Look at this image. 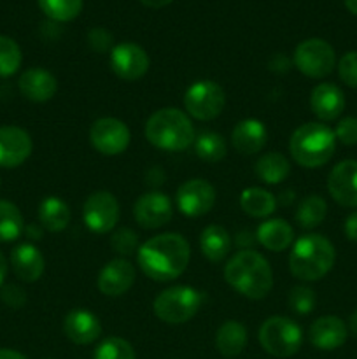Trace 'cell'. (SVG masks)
Masks as SVG:
<instances>
[{"label":"cell","instance_id":"obj_41","mask_svg":"<svg viewBox=\"0 0 357 359\" xmlns=\"http://www.w3.org/2000/svg\"><path fill=\"white\" fill-rule=\"evenodd\" d=\"M0 298L10 309H21L27 304V294L16 284H7V286H4L2 291H0Z\"/></svg>","mask_w":357,"mask_h":359},{"label":"cell","instance_id":"obj_29","mask_svg":"<svg viewBox=\"0 0 357 359\" xmlns=\"http://www.w3.org/2000/svg\"><path fill=\"white\" fill-rule=\"evenodd\" d=\"M240 207L251 217H268L275 212L276 198L262 188H247L241 191Z\"/></svg>","mask_w":357,"mask_h":359},{"label":"cell","instance_id":"obj_23","mask_svg":"<svg viewBox=\"0 0 357 359\" xmlns=\"http://www.w3.org/2000/svg\"><path fill=\"white\" fill-rule=\"evenodd\" d=\"M10 266L23 283H37L44 273L46 262L34 244H20L10 252Z\"/></svg>","mask_w":357,"mask_h":359},{"label":"cell","instance_id":"obj_14","mask_svg":"<svg viewBox=\"0 0 357 359\" xmlns=\"http://www.w3.org/2000/svg\"><path fill=\"white\" fill-rule=\"evenodd\" d=\"M174 216L172 200L161 191H147L136 198L133 217L146 230H156L170 223Z\"/></svg>","mask_w":357,"mask_h":359},{"label":"cell","instance_id":"obj_6","mask_svg":"<svg viewBox=\"0 0 357 359\" xmlns=\"http://www.w3.org/2000/svg\"><path fill=\"white\" fill-rule=\"evenodd\" d=\"M202 304V291L191 286H172L158 294L153 304V311L163 323L184 325L198 314Z\"/></svg>","mask_w":357,"mask_h":359},{"label":"cell","instance_id":"obj_44","mask_svg":"<svg viewBox=\"0 0 357 359\" xmlns=\"http://www.w3.org/2000/svg\"><path fill=\"white\" fill-rule=\"evenodd\" d=\"M42 230H44V228L38 226V224H28V226H24V233H27L31 241H41Z\"/></svg>","mask_w":357,"mask_h":359},{"label":"cell","instance_id":"obj_49","mask_svg":"<svg viewBox=\"0 0 357 359\" xmlns=\"http://www.w3.org/2000/svg\"><path fill=\"white\" fill-rule=\"evenodd\" d=\"M346 328H349V332L352 333L354 337H357V311L352 312V316H350V319H349V326H346Z\"/></svg>","mask_w":357,"mask_h":359},{"label":"cell","instance_id":"obj_48","mask_svg":"<svg viewBox=\"0 0 357 359\" xmlns=\"http://www.w3.org/2000/svg\"><path fill=\"white\" fill-rule=\"evenodd\" d=\"M163 172L160 170V168H153V170L149 172V184H161V179H163Z\"/></svg>","mask_w":357,"mask_h":359},{"label":"cell","instance_id":"obj_9","mask_svg":"<svg viewBox=\"0 0 357 359\" xmlns=\"http://www.w3.org/2000/svg\"><path fill=\"white\" fill-rule=\"evenodd\" d=\"M226 105V93L214 81H196L186 90L184 107L188 116L198 121H212L223 112Z\"/></svg>","mask_w":357,"mask_h":359},{"label":"cell","instance_id":"obj_19","mask_svg":"<svg viewBox=\"0 0 357 359\" xmlns=\"http://www.w3.org/2000/svg\"><path fill=\"white\" fill-rule=\"evenodd\" d=\"M349 328L336 316H322L312 323L308 330V339L315 349L335 351L346 342Z\"/></svg>","mask_w":357,"mask_h":359},{"label":"cell","instance_id":"obj_17","mask_svg":"<svg viewBox=\"0 0 357 359\" xmlns=\"http://www.w3.org/2000/svg\"><path fill=\"white\" fill-rule=\"evenodd\" d=\"M135 283V266L126 258H115L100 270L97 286L105 297H121L128 293Z\"/></svg>","mask_w":357,"mask_h":359},{"label":"cell","instance_id":"obj_18","mask_svg":"<svg viewBox=\"0 0 357 359\" xmlns=\"http://www.w3.org/2000/svg\"><path fill=\"white\" fill-rule=\"evenodd\" d=\"M63 333L77 346H90L102 335L100 319L86 309H72L63 319Z\"/></svg>","mask_w":357,"mask_h":359},{"label":"cell","instance_id":"obj_38","mask_svg":"<svg viewBox=\"0 0 357 359\" xmlns=\"http://www.w3.org/2000/svg\"><path fill=\"white\" fill-rule=\"evenodd\" d=\"M338 76L346 86L357 90V51H349L340 58Z\"/></svg>","mask_w":357,"mask_h":359},{"label":"cell","instance_id":"obj_5","mask_svg":"<svg viewBox=\"0 0 357 359\" xmlns=\"http://www.w3.org/2000/svg\"><path fill=\"white\" fill-rule=\"evenodd\" d=\"M146 139L158 149L177 153L192 146L195 128L186 112L175 107H164L147 119Z\"/></svg>","mask_w":357,"mask_h":359},{"label":"cell","instance_id":"obj_50","mask_svg":"<svg viewBox=\"0 0 357 359\" xmlns=\"http://www.w3.org/2000/svg\"><path fill=\"white\" fill-rule=\"evenodd\" d=\"M345 2V7L350 11L352 14H356L357 16V0H343Z\"/></svg>","mask_w":357,"mask_h":359},{"label":"cell","instance_id":"obj_31","mask_svg":"<svg viewBox=\"0 0 357 359\" xmlns=\"http://www.w3.org/2000/svg\"><path fill=\"white\" fill-rule=\"evenodd\" d=\"M328 216V203L322 196L310 195L301 200L296 210V223L304 230H314Z\"/></svg>","mask_w":357,"mask_h":359},{"label":"cell","instance_id":"obj_43","mask_svg":"<svg viewBox=\"0 0 357 359\" xmlns=\"http://www.w3.org/2000/svg\"><path fill=\"white\" fill-rule=\"evenodd\" d=\"M270 69H272L273 72H286V70L289 69V60L284 55H275L272 62H270Z\"/></svg>","mask_w":357,"mask_h":359},{"label":"cell","instance_id":"obj_12","mask_svg":"<svg viewBox=\"0 0 357 359\" xmlns=\"http://www.w3.org/2000/svg\"><path fill=\"white\" fill-rule=\"evenodd\" d=\"M150 65L149 55L135 42H121L111 51L112 72L122 81H139L147 74Z\"/></svg>","mask_w":357,"mask_h":359},{"label":"cell","instance_id":"obj_3","mask_svg":"<svg viewBox=\"0 0 357 359\" xmlns=\"http://www.w3.org/2000/svg\"><path fill=\"white\" fill-rule=\"evenodd\" d=\"M336 262V251L331 241L318 233H308L298 238L289 255V270L296 279L314 283L331 272Z\"/></svg>","mask_w":357,"mask_h":359},{"label":"cell","instance_id":"obj_30","mask_svg":"<svg viewBox=\"0 0 357 359\" xmlns=\"http://www.w3.org/2000/svg\"><path fill=\"white\" fill-rule=\"evenodd\" d=\"M24 233L21 210L9 200H0V242H14Z\"/></svg>","mask_w":357,"mask_h":359},{"label":"cell","instance_id":"obj_27","mask_svg":"<svg viewBox=\"0 0 357 359\" xmlns=\"http://www.w3.org/2000/svg\"><path fill=\"white\" fill-rule=\"evenodd\" d=\"M247 346V328L238 321H226L216 333V347L224 358H237Z\"/></svg>","mask_w":357,"mask_h":359},{"label":"cell","instance_id":"obj_37","mask_svg":"<svg viewBox=\"0 0 357 359\" xmlns=\"http://www.w3.org/2000/svg\"><path fill=\"white\" fill-rule=\"evenodd\" d=\"M111 245L114 252L121 256H132L136 255L140 249L139 235L132 230V228H119L112 233Z\"/></svg>","mask_w":357,"mask_h":359},{"label":"cell","instance_id":"obj_8","mask_svg":"<svg viewBox=\"0 0 357 359\" xmlns=\"http://www.w3.org/2000/svg\"><path fill=\"white\" fill-rule=\"evenodd\" d=\"M293 62L301 74L312 79L329 76L336 65V53L324 39H307L294 49Z\"/></svg>","mask_w":357,"mask_h":359},{"label":"cell","instance_id":"obj_16","mask_svg":"<svg viewBox=\"0 0 357 359\" xmlns=\"http://www.w3.org/2000/svg\"><path fill=\"white\" fill-rule=\"evenodd\" d=\"M34 142L20 126H0V167L16 168L30 158Z\"/></svg>","mask_w":357,"mask_h":359},{"label":"cell","instance_id":"obj_1","mask_svg":"<svg viewBox=\"0 0 357 359\" xmlns=\"http://www.w3.org/2000/svg\"><path fill=\"white\" fill-rule=\"evenodd\" d=\"M191 259L189 242L181 233H160L140 245L136 263L149 279L168 283L186 272Z\"/></svg>","mask_w":357,"mask_h":359},{"label":"cell","instance_id":"obj_45","mask_svg":"<svg viewBox=\"0 0 357 359\" xmlns=\"http://www.w3.org/2000/svg\"><path fill=\"white\" fill-rule=\"evenodd\" d=\"M140 4H144L146 7H153V9H161V7L170 6L174 0H139Z\"/></svg>","mask_w":357,"mask_h":359},{"label":"cell","instance_id":"obj_11","mask_svg":"<svg viewBox=\"0 0 357 359\" xmlns=\"http://www.w3.org/2000/svg\"><path fill=\"white\" fill-rule=\"evenodd\" d=\"M132 133L126 123L115 118H100L91 125L90 142L104 156H118L130 146Z\"/></svg>","mask_w":357,"mask_h":359},{"label":"cell","instance_id":"obj_42","mask_svg":"<svg viewBox=\"0 0 357 359\" xmlns=\"http://www.w3.org/2000/svg\"><path fill=\"white\" fill-rule=\"evenodd\" d=\"M345 235L349 241L357 242V210H354L349 217L345 219Z\"/></svg>","mask_w":357,"mask_h":359},{"label":"cell","instance_id":"obj_26","mask_svg":"<svg viewBox=\"0 0 357 359\" xmlns=\"http://www.w3.org/2000/svg\"><path fill=\"white\" fill-rule=\"evenodd\" d=\"M38 224L51 233H59L70 223V207L59 196H46L38 205Z\"/></svg>","mask_w":357,"mask_h":359},{"label":"cell","instance_id":"obj_2","mask_svg":"<svg viewBox=\"0 0 357 359\" xmlns=\"http://www.w3.org/2000/svg\"><path fill=\"white\" fill-rule=\"evenodd\" d=\"M224 279L248 300L268 297L273 287V270L268 259L252 249L237 252L224 266Z\"/></svg>","mask_w":357,"mask_h":359},{"label":"cell","instance_id":"obj_21","mask_svg":"<svg viewBox=\"0 0 357 359\" xmlns=\"http://www.w3.org/2000/svg\"><path fill=\"white\" fill-rule=\"evenodd\" d=\"M310 109L321 121H335L345 109V95L336 84L321 83L312 90Z\"/></svg>","mask_w":357,"mask_h":359},{"label":"cell","instance_id":"obj_47","mask_svg":"<svg viewBox=\"0 0 357 359\" xmlns=\"http://www.w3.org/2000/svg\"><path fill=\"white\" fill-rule=\"evenodd\" d=\"M7 270H9V265H7V259H6V256H4L2 252H0V287H2L4 280H6V277H7Z\"/></svg>","mask_w":357,"mask_h":359},{"label":"cell","instance_id":"obj_22","mask_svg":"<svg viewBox=\"0 0 357 359\" xmlns=\"http://www.w3.org/2000/svg\"><path fill=\"white\" fill-rule=\"evenodd\" d=\"M266 139H268V132H266L265 123L255 118L241 119L231 132V144L244 156L259 153L265 147Z\"/></svg>","mask_w":357,"mask_h":359},{"label":"cell","instance_id":"obj_33","mask_svg":"<svg viewBox=\"0 0 357 359\" xmlns=\"http://www.w3.org/2000/svg\"><path fill=\"white\" fill-rule=\"evenodd\" d=\"M42 13L52 21H72L83 11V0H37Z\"/></svg>","mask_w":357,"mask_h":359},{"label":"cell","instance_id":"obj_13","mask_svg":"<svg viewBox=\"0 0 357 359\" xmlns=\"http://www.w3.org/2000/svg\"><path fill=\"white\" fill-rule=\"evenodd\" d=\"M175 202L184 216H205L216 203V189L205 179H189L184 184L178 186Z\"/></svg>","mask_w":357,"mask_h":359},{"label":"cell","instance_id":"obj_15","mask_svg":"<svg viewBox=\"0 0 357 359\" xmlns=\"http://www.w3.org/2000/svg\"><path fill=\"white\" fill-rule=\"evenodd\" d=\"M328 191L336 203L357 209V160H343L328 175Z\"/></svg>","mask_w":357,"mask_h":359},{"label":"cell","instance_id":"obj_34","mask_svg":"<svg viewBox=\"0 0 357 359\" xmlns=\"http://www.w3.org/2000/svg\"><path fill=\"white\" fill-rule=\"evenodd\" d=\"M23 55L16 41L0 35V77H10L20 70Z\"/></svg>","mask_w":357,"mask_h":359},{"label":"cell","instance_id":"obj_39","mask_svg":"<svg viewBox=\"0 0 357 359\" xmlns=\"http://www.w3.org/2000/svg\"><path fill=\"white\" fill-rule=\"evenodd\" d=\"M335 137L338 142L345 146H356L357 144V118L349 116V118L340 119L335 128Z\"/></svg>","mask_w":357,"mask_h":359},{"label":"cell","instance_id":"obj_4","mask_svg":"<svg viewBox=\"0 0 357 359\" xmlns=\"http://www.w3.org/2000/svg\"><path fill=\"white\" fill-rule=\"evenodd\" d=\"M335 132L318 121L298 126L289 139V153L298 165L318 168L328 163L336 151Z\"/></svg>","mask_w":357,"mask_h":359},{"label":"cell","instance_id":"obj_35","mask_svg":"<svg viewBox=\"0 0 357 359\" xmlns=\"http://www.w3.org/2000/svg\"><path fill=\"white\" fill-rule=\"evenodd\" d=\"M93 359H136V354L128 340L121 337H108L98 344Z\"/></svg>","mask_w":357,"mask_h":359},{"label":"cell","instance_id":"obj_7","mask_svg":"<svg viewBox=\"0 0 357 359\" xmlns=\"http://www.w3.org/2000/svg\"><path fill=\"white\" fill-rule=\"evenodd\" d=\"M259 344L275 358H290L301 349L303 332L300 325L286 316H273L261 325L258 333Z\"/></svg>","mask_w":357,"mask_h":359},{"label":"cell","instance_id":"obj_28","mask_svg":"<svg viewBox=\"0 0 357 359\" xmlns=\"http://www.w3.org/2000/svg\"><path fill=\"white\" fill-rule=\"evenodd\" d=\"M290 174V163L282 153H266L255 161V175L266 184H280Z\"/></svg>","mask_w":357,"mask_h":359},{"label":"cell","instance_id":"obj_10","mask_svg":"<svg viewBox=\"0 0 357 359\" xmlns=\"http://www.w3.org/2000/svg\"><path fill=\"white\" fill-rule=\"evenodd\" d=\"M121 216L119 202L111 191H94L83 205V219L90 231L105 235L115 228Z\"/></svg>","mask_w":357,"mask_h":359},{"label":"cell","instance_id":"obj_36","mask_svg":"<svg viewBox=\"0 0 357 359\" xmlns=\"http://www.w3.org/2000/svg\"><path fill=\"white\" fill-rule=\"evenodd\" d=\"M315 302H317L315 291L308 286H294L287 294L289 309L300 316L310 314L315 309Z\"/></svg>","mask_w":357,"mask_h":359},{"label":"cell","instance_id":"obj_24","mask_svg":"<svg viewBox=\"0 0 357 359\" xmlns=\"http://www.w3.org/2000/svg\"><path fill=\"white\" fill-rule=\"evenodd\" d=\"M258 242L265 249L273 252L286 251L290 248L294 241V230L286 219L282 217H273V219L265 221L259 224L258 231H255Z\"/></svg>","mask_w":357,"mask_h":359},{"label":"cell","instance_id":"obj_32","mask_svg":"<svg viewBox=\"0 0 357 359\" xmlns=\"http://www.w3.org/2000/svg\"><path fill=\"white\" fill-rule=\"evenodd\" d=\"M192 146H195L196 156L206 163H217L227 153L226 140L216 132H202L198 137H195Z\"/></svg>","mask_w":357,"mask_h":359},{"label":"cell","instance_id":"obj_46","mask_svg":"<svg viewBox=\"0 0 357 359\" xmlns=\"http://www.w3.org/2000/svg\"><path fill=\"white\" fill-rule=\"evenodd\" d=\"M0 359H27V358L14 349H0Z\"/></svg>","mask_w":357,"mask_h":359},{"label":"cell","instance_id":"obj_40","mask_svg":"<svg viewBox=\"0 0 357 359\" xmlns=\"http://www.w3.org/2000/svg\"><path fill=\"white\" fill-rule=\"evenodd\" d=\"M88 44L97 53H107L108 49L112 51V34L102 27L91 28L88 32Z\"/></svg>","mask_w":357,"mask_h":359},{"label":"cell","instance_id":"obj_25","mask_svg":"<svg viewBox=\"0 0 357 359\" xmlns=\"http://www.w3.org/2000/svg\"><path fill=\"white\" fill-rule=\"evenodd\" d=\"M231 235L220 224H209L203 228L200 235V249L202 255L209 259L210 263H220L231 251Z\"/></svg>","mask_w":357,"mask_h":359},{"label":"cell","instance_id":"obj_20","mask_svg":"<svg viewBox=\"0 0 357 359\" xmlns=\"http://www.w3.org/2000/svg\"><path fill=\"white\" fill-rule=\"evenodd\" d=\"M18 88L27 100L35 102V104H44L56 95L58 81L49 70L42 69V67H34V69H28L21 74Z\"/></svg>","mask_w":357,"mask_h":359}]
</instances>
